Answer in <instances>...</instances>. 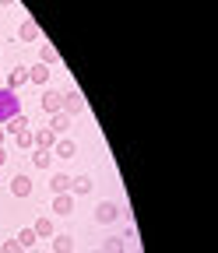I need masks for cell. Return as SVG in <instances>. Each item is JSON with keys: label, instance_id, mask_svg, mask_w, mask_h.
<instances>
[{"label": "cell", "instance_id": "6da1fadb", "mask_svg": "<svg viewBox=\"0 0 218 253\" xmlns=\"http://www.w3.org/2000/svg\"><path fill=\"white\" fill-rule=\"evenodd\" d=\"M21 113V102H18V95L11 88H0V123H7L11 116Z\"/></svg>", "mask_w": 218, "mask_h": 253}, {"label": "cell", "instance_id": "7a4b0ae2", "mask_svg": "<svg viewBox=\"0 0 218 253\" xmlns=\"http://www.w3.org/2000/svg\"><path fill=\"white\" fill-rule=\"evenodd\" d=\"M43 109L46 113H60V109H64V95H60V91H46L43 95Z\"/></svg>", "mask_w": 218, "mask_h": 253}, {"label": "cell", "instance_id": "3957f363", "mask_svg": "<svg viewBox=\"0 0 218 253\" xmlns=\"http://www.w3.org/2000/svg\"><path fill=\"white\" fill-rule=\"evenodd\" d=\"M32 144H36L39 151H46V148L56 144V134H53V130H36V134H32Z\"/></svg>", "mask_w": 218, "mask_h": 253}, {"label": "cell", "instance_id": "277c9868", "mask_svg": "<svg viewBox=\"0 0 218 253\" xmlns=\"http://www.w3.org/2000/svg\"><path fill=\"white\" fill-rule=\"evenodd\" d=\"M11 194H14V197H28V194H32L28 176H14V179H11Z\"/></svg>", "mask_w": 218, "mask_h": 253}, {"label": "cell", "instance_id": "5b68a950", "mask_svg": "<svg viewBox=\"0 0 218 253\" xmlns=\"http://www.w3.org/2000/svg\"><path fill=\"white\" fill-rule=\"evenodd\" d=\"M53 211H56V214H71V211H74V197H71V194H56Z\"/></svg>", "mask_w": 218, "mask_h": 253}, {"label": "cell", "instance_id": "8992f818", "mask_svg": "<svg viewBox=\"0 0 218 253\" xmlns=\"http://www.w3.org/2000/svg\"><path fill=\"white\" fill-rule=\"evenodd\" d=\"M64 109H67V116H71V113H81V109H85V99H81L78 91H71V95H64Z\"/></svg>", "mask_w": 218, "mask_h": 253}, {"label": "cell", "instance_id": "52a82bcc", "mask_svg": "<svg viewBox=\"0 0 218 253\" xmlns=\"http://www.w3.org/2000/svg\"><path fill=\"white\" fill-rule=\"evenodd\" d=\"M32 232H36V239H49V236H56V232H53V221H49V218H39L36 225H32Z\"/></svg>", "mask_w": 218, "mask_h": 253}, {"label": "cell", "instance_id": "ba28073f", "mask_svg": "<svg viewBox=\"0 0 218 253\" xmlns=\"http://www.w3.org/2000/svg\"><path fill=\"white\" fill-rule=\"evenodd\" d=\"M25 81H28V74H25V67H14V71L7 74V88H11V91H18V88H21Z\"/></svg>", "mask_w": 218, "mask_h": 253}, {"label": "cell", "instance_id": "9c48e42d", "mask_svg": "<svg viewBox=\"0 0 218 253\" xmlns=\"http://www.w3.org/2000/svg\"><path fill=\"white\" fill-rule=\"evenodd\" d=\"M116 214H120V211H116V204H109V201H102V204L95 208V218H99V221H113Z\"/></svg>", "mask_w": 218, "mask_h": 253}, {"label": "cell", "instance_id": "30bf717a", "mask_svg": "<svg viewBox=\"0 0 218 253\" xmlns=\"http://www.w3.org/2000/svg\"><path fill=\"white\" fill-rule=\"evenodd\" d=\"M53 253H74V239L71 236H53Z\"/></svg>", "mask_w": 218, "mask_h": 253}, {"label": "cell", "instance_id": "8fae6325", "mask_svg": "<svg viewBox=\"0 0 218 253\" xmlns=\"http://www.w3.org/2000/svg\"><path fill=\"white\" fill-rule=\"evenodd\" d=\"M49 186H53V194H71V176H64V172H56Z\"/></svg>", "mask_w": 218, "mask_h": 253}, {"label": "cell", "instance_id": "7c38bea8", "mask_svg": "<svg viewBox=\"0 0 218 253\" xmlns=\"http://www.w3.org/2000/svg\"><path fill=\"white\" fill-rule=\"evenodd\" d=\"M123 250H127V246H123V239H120V236H113V239H106V243H102V250H99V253H123Z\"/></svg>", "mask_w": 218, "mask_h": 253}, {"label": "cell", "instance_id": "4fadbf2b", "mask_svg": "<svg viewBox=\"0 0 218 253\" xmlns=\"http://www.w3.org/2000/svg\"><path fill=\"white\" fill-rule=\"evenodd\" d=\"M49 78V67H43V63H39V67H32V71H28V81H36V84H43Z\"/></svg>", "mask_w": 218, "mask_h": 253}, {"label": "cell", "instance_id": "5bb4252c", "mask_svg": "<svg viewBox=\"0 0 218 253\" xmlns=\"http://www.w3.org/2000/svg\"><path fill=\"white\" fill-rule=\"evenodd\" d=\"M71 190H74V194H88V190H91V179H88V176H78V179H71Z\"/></svg>", "mask_w": 218, "mask_h": 253}, {"label": "cell", "instance_id": "9a60e30c", "mask_svg": "<svg viewBox=\"0 0 218 253\" xmlns=\"http://www.w3.org/2000/svg\"><path fill=\"white\" fill-rule=\"evenodd\" d=\"M67 126H71V116H67V113H56V116H53V134L67 130Z\"/></svg>", "mask_w": 218, "mask_h": 253}, {"label": "cell", "instance_id": "2e32d148", "mask_svg": "<svg viewBox=\"0 0 218 253\" xmlns=\"http://www.w3.org/2000/svg\"><path fill=\"white\" fill-rule=\"evenodd\" d=\"M18 243H21V250L36 246V232H32V229H21V232H18Z\"/></svg>", "mask_w": 218, "mask_h": 253}, {"label": "cell", "instance_id": "e0dca14e", "mask_svg": "<svg viewBox=\"0 0 218 253\" xmlns=\"http://www.w3.org/2000/svg\"><path fill=\"white\" fill-rule=\"evenodd\" d=\"M7 123H11V126H7V130H11V134H18V130H25V126H28V120H25L21 113H18V116H11Z\"/></svg>", "mask_w": 218, "mask_h": 253}, {"label": "cell", "instance_id": "ac0fdd59", "mask_svg": "<svg viewBox=\"0 0 218 253\" xmlns=\"http://www.w3.org/2000/svg\"><path fill=\"white\" fill-rule=\"evenodd\" d=\"M56 155L60 158H71L74 155V141H56Z\"/></svg>", "mask_w": 218, "mask_h": 253}, {"label": "cell", "instance_id": "d6986e66", "mask_svg": "<svg viewBox=\"0 0 218 253\" xmlns=\"http://www.w3.org/2000/svg\"><path fill=\"white\" fill-rule=\"evenodd\" d=\"M49 158H53L49 151H36V155H32V166H39V169H46V166H49Z\"/></svg>", "mask_w": 218, "mask_h": 253}, {"label": "cell", "instance_id": "ffe728a7", "mask_svg": "<svg viewBox=\"0 0 218 253\" xmlns=\"http://www.w3.org/2000/svg\"><path fill=\"white\" fill-rule=\"evenodd\" d=\"M21 39H39V28H36L32 21H25V25H21Z\"/></svg>", "mask_w": 218, "mask_h": 253}, {"label": "cell", "instance_id": "44dd1931", "mask_svg": "<svg viewBox=\"0 0 218 253\" xmlns=\"http://www.w3.org/2000/svg\"><path fill=\"white\" fill-rule=\"evenodd\" d=\"M14 141H18V148H28V144H32V134H28V130H18Z\"/></svg>", "mask_w": 218, "mask_h": 253}, {"label": "cell", "instance_id": "7402d4cb", "mask_svg": "<svg viewBox=\"0 0 218 253\" xmlns=\"http://www.w3.org/2000/svg\"><path fill=\"white\" fill-rule=\"evenodd\" d=\"M4 253H21V243H18V239H7V243H4Z\"/></svg>", "mask_w": 218, "mask_h": 253}, {"label": "cell", "instance_id": "603a6c76", "mask_svg": "<svg viewBox=\"0 0 218 253\" xmlns=\"http://www.w3.org/2000/svg\"><path fill=\"white\" fill-rule=\"evenodd\" d=\"M0 4H11V0H0Z\"/></svg>", "mask_w": 218, "mask_h": 253}, {"label": "cell", "instance_id": "cb8c5ba5", "mask_svg": "<svg viewBox=\"0 0 218 253\" xmlns=\"http://www.w3.org/2000/svg\"><path fill=\"white\" fill-rule=\"evenodd\" d=\"M0 137H4V134H0Z\"/></svg>", "mask_w": 218, "mask_h": 253}, {"label": "cell", "instance_id": "d4e9b609", "mask_svg": "<svg viewBox=\"0 0 218 253\" xmlns=\"http://www.w3.org/2000/svg\"><path fill=\"white\" fill-rule=\"evenodd\" d=\"M95 253H99V250H95Z\"/></svg>", "mask_w": 218, "mask_h": 253}]
</instances>
